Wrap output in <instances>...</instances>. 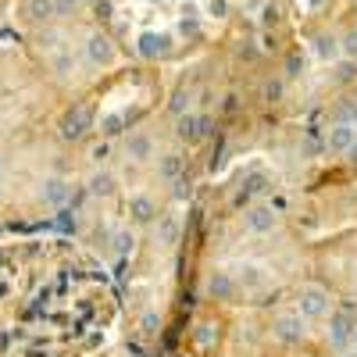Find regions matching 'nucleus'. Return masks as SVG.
Instances as JSON below:
<instances>
[{
    "mask_svg": "<svg viewBox=\"0 0 357 357\" xmlns=\"http://www.w3.org/2000/svg\"><path fill=\"white\" fill-rule=\"evenodd\" d=\"M296 314H301L304 321L325 318V314H329V293L318 289V286H304L301 296H296Z\"/></svg>",
    "mask_w": 357,
    "mask_h": 357,
    "instance_id": "f257e3e1",
    "label": "nucleus"
},
{
    "mask_svg": "<svg viewBox=\"0 0 357 357\" xmlns=\"http://www.w3.org/2000/svg\"><path fill=\"white\" fill-rule=\"evenodd\" d=\"M354 336H357V318H354L350 311H336V314L329 318V343H333L336 350H347Z\"/></svg>",
    "mask_w": 357,
    "mask_h": 357,
    "instance_id": "f03ea898",
    "label": "nucleus"
},
{
    "mask_svg": "<svg viewBox=\"0 0 357 357\" xmlns=\"http://www.w3.org/2000/svg\"><path fill=\"white\" fill-rule=\"evenodd\" d=\"M304 325H307V321L296 314V311H286V314H279V318L272 321V333H275L279 343H301L304 333H307Z\"/></svg>",
    "mask_w": 357,
    "mask_h": 357,
    "instance_id": "7ed1b4c3",
    "label": "nucleus"
},
{
    "mask_svg": "<svg viewBox=\"0 0 357 357\" xmlns=\"http://www.w3.org/2000/svg\"><path fill=\"white\" fill-rule=\"evenodd\" d=\"M243 222H247L250 232L268 236V232L279 229V211H275V207H268V204H257V207H250V211L243 215Z\"/></svg>",
    "mask_w": 357,
    "mask_h": 357,
    "instance_id": "20e7f679",
    "label": "nucleus"
},
{
    "mask_svg": "<svg viewBox=\"0 0 357 357\" xmlns=\"http://www.w3.org/2000/svg\"><path fill=\"white\" fill-rule=\"evenodd\" d=\"M126 158L136 165H146L154 158V136L151 132H129L126 136Z\"/></svg>",
    "mask_w": 357,
    "mask_h": 357,
    "instance_id": "39448f33",
    "label": "nucleus"
},
{
    "mask_svg": "<svg viewBox=\"0 0 357 357\" xmlns=\"http://www.w3.org/2000/svg\"><path fill=\"white\" fill-rule=\"evenodd\" d=\"M89 122H93V114H89V107H82V104H75L65 118H61V136L65 139H79L86 129H89Z\"/></svg>",
    "mask_w": 357,
    "mask_h": 357,
    "instance_id": "423d86ee",
    "label": "nucleus"
},
{
    "mask_svg": "<svg viewBox=\"0 0 357 357\" xmlns=\"http://www.w3.org/2000/svg\"><path fill=\"white\" fill-rule=\"evenodd\" d=\"M354 143H357V126L336 122L329 132H325V146H329V154H347Z\"/></svg>",
    "mask_w": 357,
    "mask_h": 357,
    "instance_id": "0eeeda50",
    "label": "nucleus"
},
{
    "mask_svg": "<svg viewBox=\"0 0 357 357\" xmlns=\"http://www.w3.org/2000/svg\"><path fill=\"white\" fill-rule=\"evenodd\" d=\"M129 218L136 222V225H151L154 218H158V204L146 197V193H136V197H129Z\"/></svg>",
    "mask_w": 357,
    "mask_h": 357,
    "instance_id": "6e6552de",
    "label": "nucleus"
},
{
    "mask_svg": "<svg viewBox=\"0 0 357 357\" xmlns=\"http://www.w3.org/2000/svg\"><path fill=\"white\" fill-rule=\"evenodd\" d=\"M207 132H211V122H207V118H197V114L178 118V136H183L186 143H200Z\"/></svg>",
    "mask_w": 357,
    "mask_h": 357,
    "instance_id": "1a4fd4ad",
    "label": "nucleus"
},
{
    "mask_svg": "<svg viewBox=\"0 0 357 357\" xmlns=\"http://www.w3.org/2000/svg\"><path fill=\"white\" fill-rule=\"evenodd\" d=\"M136 50L146 57V61H154V57H165V54L172 50V40H168L165 33H143Z\"/></svg>",
    "mask_w": 357,
    "mask_h": 357,
    "instance_id": "9d476101",
    "label": "nucleus"
},
{
    "mask_svg": "<svg viewBox=\"0 0 357 357\" xmlns=\"http://www.w3.org/2000/svg\"><path fill=\"white\" fill-rule=\"evenodd\" d=\"M68 197H72V186L65 183V178H57V175L43 178V204H50V207H65Z\"/></svg>",
    "mask_w": 357,
    "mask_h": 357,
    "instance_id": "9b49d317",
    "label": "nucleus"
},
{
    "mask_svg": "<svg viewBox=\"0 0 357 357\" xmlns=\"http://www.w3.org/2000/svg\"><path fill=\"white\" fill-rule=\"evenodd\" d=\"M236 286H243V289H264L268 286V275H264V268L261 264H240V268H236Z\"/></svg>",
    "mask_w": 357,
    "mask_h": 357,
    "instance_id": "f8f14e48",
    "label": "nucleus"
},
{
    "mask_svg": "<svg viewBox=\"0 0 357 357\" xmlns=\"http://www.w3.org/2000/svg\"><path fill=\"white\" fill-rule=\"evenodd\" d=\"M86 57H89V65H111L114 47L107 43V36H89L86 40Z\"/></svg>",
    "mask_w": 357,
    "mask_h": 357,
    "instance_id": "ddd939ff",
    "label": "nucleus"
},
{
    "mask_svg": "<svg viewBox=\"0 0 357 357\" xmlns=\"http://www.w3.org/2000/svg\"><path fill=\"white\" fill-rule=\"evenodd\" d=\"M207 293H211L215 301H232V293H236L232 272H211V279H207Z\"/></svg>",
    "mask_w": 357,
    "mask_h": 357,
    "instance_id": "4468645a",
    "label": "nucleus"
},
{
    "mask_svg": "<svg viewBox=\"0 0 357 357\" xmlns=\"http://www.w3.org/2000/svg\"><path fill=\"white\" fill-rule=\"evenodd\" d=\"M154 232H158V243H175L178 240V218L175 215H158Z\"/></svg>",
    "mask_w": 357,
    "mask_h": 357,
    "instance_id": "2eb2a0df",
    "label": "nucleus"
},
{
    "mask_svg": "<svg viewBox=\"0 0 357 357\" xmlns=\"http://www.w3.org/2000/svg\"><path fill=\"white\" fill-rule=\"evenodd\" d=\"M118 183H114V175L111 172H97V175H89V193L93 197H114Z\"/></svg>",
    "mask_w": 357,
    "mask_h": 357,
    "instance_id": "dca6fc26",
    "label": "nucleus"
},
{
    "mask_svg": "<svg viewBox=\"0 0 357 357\" xmlns=\"http://www.w3.org/2000/svg\"><path fill=\"white\" fill-rule=\"evenodd\" d=\"M264 183H268V178H264L261 172H257V175H250V178H247V186H243L240 193H236V204H240V207H243V204H250V197H254V193H261V190H264Z\"/></svg>",
    "mask_w": 357,
    "mask_h": 357,
    "instance_id": "f3484780",
    "label": "nucleus"
},
{
    "mask_svg": "<svg viewBox=\"0 0 357 357\" xmlns=\"http://www.w3.org/2000/svg\"><path fill=\"white\" fill-rule=\"evenodd\" d=\"M178 168H183V158H178V154H165L158 172H161V178H175V175H178Z\"/></svg>",
    "mask_w": 357,
    "mask_h": 357,
    "instance_id": "a211bd4d",
    "label": "nucleus"
},
{
    "mask_svg": "<svg viewBox=\"0 0 357 357\" xmlns=\"http://www.w3.org/2000/svg\"><path fill=\"white\" fill-rule=\"evenodd\" d=\"M333 79L336 82H354L357 79V61H350V57H347V61H340L336 72H333Z\"/></svg>",
    "mask_w": 357,
    "mask_h": 357,
    "instance_id": "6ab92c4d",
    "label": "nucleus"
},
{
    "mask_svg": "<svg viewBox=\"0 0 357 357\" xmlns=\"http://www.w3.org/2000/svg\"><path fill=\"white\" fill-rule=\"evenodd\" d=\"M314 50H318L321 57H340V40H333V36H318Z\"/></svg>",
    "mask_w": 357,
    "mask_h": 357,
    "instance_id": "aec40b11",
    "label": "nucleus"
},
{
    "mask_svg": "<svg viewBox=\"0 0 357 357\" xmlns=\"http://www.w3.org/2000/svg\"><path fill=\"white\" fill-rule=\"evenodd\" d=\"M29 15H33V18H50L54 4H50V0H29Z\"/></svg>",
    "mask_w": 357,
    "mask_h": 357,
    "instance_id": "412c9836",
    "label": "nucleus"
},
{
    "mask_svg": "<svg viewBox=\"0 0 357 357\" xmlns=\"http://www.w3.org/2000/svg\"><path fill=\"white\" fill-rule=\"evenodd\" d=\"M132 243H136V240H132V232H126V229H118V232H114V250H118V254H129Z\"/></svg>",
    "mask_w": 357,
    "mask_h": 357,
    "instance_id": "4be33fe9",
    "label": "nucleus"
},
{
    "mask_svg": "<svg viewBox=\"0 0 357 357\" xmlns=\"http://www.w3.org/2000/svg\"><path fill=\"white\" fill-rule=\"evenodd\" d=\"M340 50L350 57V61H357V29H350V33L343 36V43H340Z\"/></svg>",
    "mask_w": 357,
    "mask_h": 357,
    "instance_id": "5701e85b",
    "label": "nucleus"
},
{
    "mask_svg": "<svg viewBox=\"0 0 357 357\" xmlns=\"http://www.w3.org/2000/svg\"><path fill=\"white\" fill-rule=\"evenodd\" d=\"M340 122H343V126H354V122H357V104H343V107H340Z\"/></svg>",
    "mask_w": 357,
    "mask_h": 357,
    "instance_id": "b1692460",
    "label": "nucleus"
},
{
    "mask_svg": "<svg viewBox=\"0 0 357 357\" xmlns=\"http://www.w3.org/2000/svg\"><path fill=\"white\" fill-rule=\"evenodd\" d=\"M279 93H282V82H268V86H264V97H268V100H275Z\"/></svg>",
    "mask_w": 357,
    "mask_h": 357,
    "instance_id": "393cba45",
    "label": "nucleus"
},
{
    "mask_svg": "<svg viewBox=\"0 0 357 357\" xmlns=\"http://www.w3.org/2000/svg\"><path fill=\"white\" fill-rule=\"evenodd\" d=\"M197 340H200V343H207V340H211V325H200V333H197Z\"/></svg>",
    "mask_w": 357,
    "mask_h": 357,
    "instance_id": "a878e982",
    "label": "nucleus"
},
{
    "mask_svg": "<svg viewBox=\"0 0 357 357\" xmlns=\"http://www.w3.org/2000/svg\"><path fill=\"white\" fill-rule=\"evenodd\" d=\"M211 15H225V0H211Z\"/></svg>",
    "mask_w": 357,
    "mask_h": 357,
    "instance_id": "bb28decb",
    "label": "nucleus"
},
{
    "mask_svg": "<svg viewBox=\"0 0 357 357\" xmlns=\"http://www.w3.org/2000/svg\"><path fill=\"white\" fill-rule=\"evenodd\" d=\"M347 154H350V161H354V165H357V143H354V146H350V151H347Z\"/></svg>",
    "mask_w": 357,
    "mask_h": 357,
    "instance_id": "cd10ccee",
    "label": "nucleus"
},
{
    "mask_svg": "<svg viewBox=\"0 0 357 357\" xmlns=\"http://www.w3.org/2000/svg\"><path fill=\"white\" fill-rule=\"evenodd\" d=\"M343 357H357V350H343Z\"/></svg>",
    "mask_w": 357,
    "mask_h": 357,
    "instance_id": "c85d7f7f",
    "label": "nucleus"
}]
</instances>
